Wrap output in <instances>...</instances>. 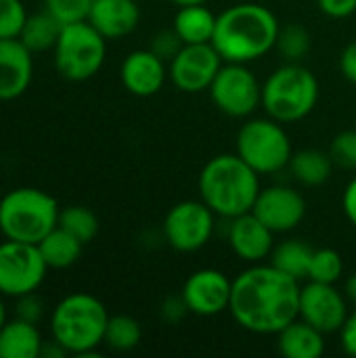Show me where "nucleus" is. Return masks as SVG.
<instances>
[{"instance_id": "obj_35", "label": "nucleus", "mask_w": 356, "mask_h": 358, "mask_svg": "<svg viewBox=\"0 0 356 358\" xmlns=\"http://www.w3.org/2000/svg\"><path fill=\"white\" fill-rule=\"evenodd\" d=\"M15 300H17V308H15V317H17V319L29 321V323H36V325L42 321L44 304H42V300L36 296V292L25 294V296H19V298H15Z\"/></svg>"}, {"instance_id": "obj_30", "label": "nucleus", "mask_w": 356, "mask_h": 358, "mask_svg": "<svg viewBox=\"0 0 356 358\" xmlns=\"http://www.w3.org/2000/svg\"><path fill=\"white\" fill-rule=\"evenodd\" d=\"M275 48L281 52V57L290 63H300V59L306 57V52L311 50V34L306 27L292 23L287 27L279 29L277 36V44Z\"/></svg>"}, {"instance_id": "obj_13", "label": "nucleus", "mask_w": 356, "mask_h": 358, "mask_svg": "<svg viewBox=\"0 0 356 358\" xmlns=\"http://www.w3.org/2000/svg\"><path fill=\"white\" fill-rule=\"evenodd\" d=\"M348 300L344 292H340L334 283H317L308 281L300 289V319L317 327L319 331L336 334L342 329L348 310Z\"/></svg>"}, {"instance_id": "obj_23", "label": "nucleus", "mask_w": 356, "mask_h": 358, "mask_svg": "<svg viewBox=\"0 0 356 358\" xmlns=\"http://www.w3.org/2000/svg\"><path fill=\"white\" fill-rule=\"evenodd\" d=\"M287 168H290L292 176L300 185H304V187H321L332 178L336 164H334L329 151L302 149V151H296L292 155V162H290Z\"/></svg>"}, {"instance_id": "obj_29", "label": "nucleus", "mask_w": 356, "mask_h": 358, "mask_svg": "<svg viewBox=\"0 0 356 358\" xmlns=\"http://www.w3.org/2000/svg\"><path fill=\"white\" fill-rule=\"evenodd\" d=\"M344 275V260L340 252L332 248H321L313 252L308 266V281L317 283H338Z\"/></svg>"}, {"instance_id": "obj_11", "label": "nucleus", "mask_w": 356, "mask_h": 358, "mask_svg": "<svg viewBox=\"0 0 356 358\" xmlns=\"http://www.w3.org/2000/svg\"><path fill=\"white\" fill-rule=\"evenodd\" d=\"M48 266L38 250V245L21 241L0 243V296L19 298L44 283Z\"/></svg>"}, {"instance_id": "obj_32", "label": "nucleus", "mask_w": 356, "mask_h": 358, "mask_svg": "<svg viewBox=\"0 0 356 358\" xmlns=\"http://www.w3.org/2000/svg\"><path fill=\"white\" fill-rule=\"evenodd\" d=\"M27 17L21 0H0V40L19 38Z\"/></svg>"}, {"instance_id": "obj_3", "label": "nucleus", "mask_w": 356, "mask_h": 358, "mask_svg": "<svg viewBox=\"0 0 356 358\" xmlns=\"http://www.w3.org/2000/svg\"><path fill=\"white\" fill-rule=\"evenodd\" d=\"M199 199L225 220L252 212L260 193V174L237 153L212 157L199 172Z\"/></svg>"}, {"instance_id": "obj_4", "label": "nucleus", "mask_w": 356, "mask_h": 358, "mask_svg": "<svg viewBox=\"0 0 356 358\" xmlns=\"http://www.w3.org/2000/svg\"><path fill=\"white\" fill-rule=\"evenodd\" d=\"M109 313L105 304L84 292L65 296L50 313V338L67 355L92 357L105 340Z\"/></svg>"}, {"instance_id": "obj_7", "label": "nucleus", "mask_w": 356, "mask_h": 358, "mask_svg": "<svg viewBox=\"0 0 356 358\" xmlns=\"http://www.w3.org/2000/svg\"><path fill=\"white\" fill-rule=\"evenodd\" d=\"M237 155L260 176L277 174L292 162L294 149L285 124L273 117H248L237 132Z\"/></svg>"}, {"instance_id": "obj_33", "label": "nucleus", "mask_w": 356, "mask_h": 358, "mask_svg": "<svg viewBox=\"0 0 356 358\" xmlns=\"http://www.w3.org/2000/svg\"><path fill=\"white\" fill-rule=\"evenodd\" d=\"M329 155L338 168L356 172V128L344 130L334 136L329 145Z\"/></svg>"}, {"instance_id": "obj_25", "label": "nucleus", "mask_w": 356, "mask_h": 358, "mask_svg": "<svg viewBox=\"0 0 356 358\" xmlns=\"http://www.w3.org/2000/svg\"><path fill=\"white\" fill-rule=\"evenodd\" d=\"M63 25L48 13V10H40L27 17V21L23 23V29L19 34V40L31 50V52H46L52 50L59 36H61Z\"/></svg>"}, {"instance_id": "obj_14", "label": "nucleus", "mask_w": 356, "mask_h": 358, "mask_svg": "<svg viewBox=\"0 0 356 358\" xmlns=\"http://www.w3.org/2000/svg\"><path fill=\"white\" fill-rule=\"evenodd\" d=\"M233 281L218 268H199L191 273L180 289L189 313L197 317H216L229 310Z\"/></svg>"}, {"instance_id": "obj_28", "label": "nucleus", "mask_w": 356, "mask_h": 358, "mask_svg": "<svg viewBox=\"0 0 356 358\" xmlns=\"http://www.w3.org/2000/svg\"><path fill=\"white\" fill-rule=\"evenodd\" d=\"M59 227L78 237L86 245L99 233V218L86 206H67L59 214Z\"/></svg>"}, {"instance_id": "obj_21", "label": "nucleus", "mask_w": 356, "mask_h": 358, "mask_svg": "<svg viewBox=\"0 0 356 358\" xmlns=\"http://www.w3.org/2000/svg\"><path fill=\"white\" fill-rule=\"evenodd\" d=\"M42 346L36 323L15 317L0 327V358H40Z\"/></svg>"}, {"instance_id": "obj_41", "label": "nucleus", "mask_w": 356, "mask_h": 358, "mask_svg": "<svg viewBox=\"0 0 356 358\" xmlns=\"http://www.w3.org/2000/svg\"><path fill=\"white\" fill-rule=\"evenodd\" d=\"M344 296H346V300H348V304L356 308V273H353L348 279H346V283H344Z\"/></svg>"}, {"instance_id": "obj_15", "label": "nucleus", "mask_w": 356, "mask_h": 358, "mask_svg": "<svg viewBox=\"0 0 356 358\" xmlns=\"http://www.w3.org/2000/svg\"><path fill=\"white\" fill-rule=\"evenodd\" d=\"M252 212L277 235L300 227L306 216V201L300 191L287 185H271L260 189Z\"/></svg>"}, {"instance_id": "obj_20", "label": "nucleus", "mask_w": 356, "mask_h": 358, "mask_svg": "<svg viewBox=\"0 0 356 358\" xmlns=\"http://www.w3.org/2000/svg\"><path fill=\"white\" fill-rule=\"evenodd\" d=\"M277 348L285 358H319L325 352V334L298 317L277 334Z\"/></svg>"}, {"instance_id": "obj_26", "label": "nucleus", "mask_w": 356, "mask_h": 358, "mask_svg": "<svg viewBox=\"0 0 356 358\" xmlns=\"http://www.w3.org/2000/svg\"><path fill=\"white\" fill-rule=\"evenodd\" d=\"M313 252L315 250L308 243H304L302 239H287V241L275 245L269 260L281 273H285L298 281H304V279H308V266H311Z\"/></svg>"}, {"instance_id": "obj_16", "label": "nucleus", "mask_w": 356, "mask_h": 358, "mask_svg": "<svg viewBox=\"0 0 356 358\" xmlns=\"http://www.w3.org/2000/svg\"><path fill=\"white\" fill-rule=\"evenodd\" d=\"M227 239L233 254L250 264L269 260L275 250V233L254 212L231 218Z\"/></svg>"}, {"instance_id": "obj_9", "label": "nucleus", "mask_w": 356, "mask_h": 358, "mask_svg": "<svg viewBox=\"0 0 356 358\" xmlns=\"http://www.w3.org/2000/svg\"><path fill=\"white\" fill-rule=\"evenodd\" d=\"M208 92L214 107L235 120H248L262 107V84L245 63H222Z\"/></svg>"}, {"instance_id": "obj_44", "label": "nucleus", "mask_w": 356, "mask_h": 358, "mask_svg": "<svg viewBox=\"0 0 356 358\" xmlns=\"http://www.w3.org/2000/svg\"><path fill=\"white\" fill-rule=\"evenodd\" d=\"M355 128H356V117H355Z\"/></svg>"}, {"instance_id": "obj_8", "label": "nucleus", "mask_w": 356, "mask_h": 358, "mask_svg": "<svg viewBox=\"0 0 356 358\" xmlns=\"http://www.w3.org/2000/svg\"><path fill=\"white\" fill-rule=\"evenodd\" d=\"M107 57V38L88 21L63 25L52 48L57 71L69 82H84L97 76Z\"/></svg>"}, {"instance_id": "obj_36", "label": "nucleus", "mask_w": 356, "mask_h": 358, "mask_svg": "<svg viewBox=\"0 0 356 358\" xmlns=\"http://www.w3.org/2000/svg\"><path fill=\"white\" fill-rule=\"evenodd\" d=\"M159 313H162V319H164L166 323L176 325V323H180V321L189 315V306H187L185 298L178 294V296H170V298H166V300L162 302Z\"/></svg>"}, {"instance_id": "obj_12", "label": "nucleus", "mask_w": 356, "mask_h": 358, "mask_svg": "<svg viewBox=\"0 0 356 358\" xmlns=\"http://www.w3.org/2000/svg\"><path fill=\"white\" fill-rule=\"evenodd\" d=\"M222 63L225 61L212 42L183 44L176 57L168 63V76L178 90L197 94L212 86Z\"/></svg>"}, {"instance_id": "obj_24", "label": "nucleus", "mask_w": 356, "mask_h": 358, "mask_svg": "<svg viewBox=\"0 0 356 358\" xmlns=\"http://www.w3.org/2000/svg\"><path fill=\"white\" fill-rule=\"evenodd\" d=\"M82 248H84V243L78 237H73L71 233H67L65 229H61L59 224L38 243V250H40L46 266L55 268V271L73 266L82 256Z\"/></svg>"}, {"instance_id": "obj_19", "label": "nucleus", "mask_w": 356, "mask_h": 358, "mask_svg": "<svg viewBox=\"0 0 356 358\" xmlns=\"http://www.w3.org/2000/svg\"><path fill=\"white\" fill-rule=\"evenodd\" d=\"M141 8L136 0H92L88 23L107 40H118L136 29Z\"/></svg>"}, {"instance_id": "obj_2", "label": "nucleus", "mask_w": 356, "mask_h": 358, "mask_svg": "<svg viewBox=\"0 0 356 358\" xmlns=\"http://www.w3.org/2000/svg\"><path fill=\"white\" fill-rule=\"evenodd\" d=\"M279 21L271 8L256 2L233 4L216 15L214 48L225 63H252L269 55L279 36Z\"/></svg>"}, {"instance_id": "obj_1", "label": "nucleus", "mask_w": 356, "mask_h": 358, "mask_svg": "<svg viewBox=\"0 0 356 358\" xmlns=\"http://www.w3.org/2000/svg\"><path fill=\"white\" fill-rule=\"evenodd\" d=\"M302 281L281 273L271 262L252 264L233 279L229 313L245 331L277 336L300 315Z\"/></svg>"}, {"instance_id": "obj_31", "label": "nucleus", "mask_w": 356, "mask_h": 358, "mask_svg": "<svg viewBox=\"0 0 356 358\" xmlns=\"http://www.w3.org/2000/svg\"><path fill=\"white\" fill-rule=\"evenodd\" d=\"M92 0H44V10H48L61 25L88 21Z\"/></svg>"}, {"instance_id": "obj_37", "label": "nucleus", "mask_w": 356, "mask_h": 358, "mask_svg": "<svg viewBox=\"0 0 356 358\" xmlns=\"http://www.w3.org/2000/svg\"><path fill=\"white\" fill-rule=\"evenodd\" d=\"M317 6L332 19H346L356 13V0H317Z\"/></svg>"}, {"instance_id": "obj_43", "label": "nucleus", "mask_w": 356, "mask_h": 358, "mask_svg": "<svg viewBox=\"0 0 356 358\" xmlns=\"http://www.w3.org/2000/svg\"><path fill=\"white\" fill-rule=\"evenodd\" d=\"M6 321H8V317H6V306H4V302H2V296H0V327H2Z\"/></svg>"}, {"instance_id": "obj_18", "label": "nucleus", "mask_w": 356, "mask_h": 358, "mask_svg": "<svg viewBox=\"0 0 356 358\" xmlns=\"http://www.w3.org/2000/svg\"><path fill=\"white\" fill-rule=\"evenodd\" d=\"M34 52L19 40H0V101H15L31 84Z\"/></svg>"}, {"instance_id": "obj_34", "label": "nucleus", "mask_w": 356, "mask_h": 358, "mask_svg": "<svg viewBox=\"0 0 356 358\" xmlns=\"http://www.w3.org/2000/svg\"><path fill=\"white\" fill-rule=\"evenodd\" d=\"M149 48H151L157 57H162L166 63H170V61L176 57V52L183 48V40L178 38V34H176L174 29H162V31H157V34L151 38Z\"/></svg>"}, {"instance_id": "obj_39", "label": "nucleus", "mask_w": 356, "mask_h": 358, "mask_svg": "<svg viewBox=\"0 0 356 358\" xmlns=\"http://www.w3.org/2000/svg\"><path fill=\"white\" fill-rule=\"evenodd\" d=\"M340 71L350 84H356V40H353L342 50V55H340Z\"/></svg>"}, {"instance_id": "obj_40", "label": "nucleus", "mask_w": 356, "mask_h": 358, "mask_svg": "<svg viewBox=\"0 0 356 358\" xmlns=\"http://www.w3.org/2000/svg\"><path fill=\"white\" fill-rule=\"evenodd\" d=\"M342 208H344V216L348 218V222L356 229V176L346 185V189H344Z\"/></svg>"}, {"instance_id": "obj_27", "label": "nucleus", "mask_w": 356, "mask_h": 358, "mask_svg": "<svg viewBox=\"0 0 356 358\" xmlns=\"http://www.w3.org/2000/svg\"><path fill=\"white\" fill-rule=\"evenodd\" d=\"M141 340H143V329L134 317H128V315L109 317V323L105 329V340H103V344L109 350L130 352L141 344Z\"/></svg>"}, {"instance_id": "obj_5", "label": "nucleus", "mask_w": 356, "mask_h": 358, "mask_svg": "<svg viewBox=\"0 0 356 358\" xmlns=\"http://www.w3.org/2000/svg\"><path fill=\"white\" fill-rule=\"evenodd\" d=\"M59 214L52 195L36 187H19L0 199V233L4 239L38 245L59 224Z\"/></svg>"}, {"instance_id": "obj_17", "label": "nucleus", "mask_w": 356, "mask_h": 358, "mask_svg": "<svg viewBox=\"0 0 356 358\" xmlns=\"http://www.w3.org/2000/svg\"><path fill=\"white\" fill-rule=\"evenodd\" d=\"M168 78V65L151 48L132 50L126 55L120 67V80L124 88L141 99L157 94Z\"/></svg>"}, {"instance_id": "obj_10", "label": "nucleus", "mask_w": 356, "mask_h": 358, "mask_svg": "<svg viewBox=\"0 0 356 358\" xmlns=\"http://www.w3.org/2000/svg\"><path fill=\"white\" fill-rule=\"evenodd\" d=\"M216 218L218 216L201 199L180 201L172 206L164 218V241L180 254H193L210 243Z\"/></svg>"}, {"instance_id": "obj_22", "label": "nucleus", "mask_w": 356, "mask_h": 358, "mask_svg": "<svg viewBox=\"0 0 356 358\" xmlns=\"http://www.w3.org/2000/svg\"><path fill=\"white\" fill-rule=\"evenodd\" d=\"M172 29L178 34L183 44H208L216 31V15L206 4L178 6Z\"/></svg>"}, {"instance_id": "obj_42", "label": "nucleus", "mask_w": 356, "mask_h": 358, "mask_svg": "<svg viewBox=\"0 0 356 358\" xmlns=\"http://www.w3.org/2000/svg\"><path fill=\"white\" fill-rule=\"evenodd\" d=\"M174 2L176 6H187V4H206L208 0H170Z\"/></svg>"}, {"instance_id": "obj_6", "label": "nucleus", "mask_w": 356, "mask_h": 358, "mask_svg": "<svg viewBox=\"0 0 356 358\" xmlns=\"http://www.w3.org/2000/svg\"><path fill=\"white\" fill-rule=\"evenodd\" d=\"M319 101L317 76L300 65L285 63L277 67L262 84V109L281 124H294L313 113Z\"/></svg>"}, {"instance_id": "obj_38", "label": "nucleus", "mask_w": 356, "mask_h": 358, "mask_svg": "<svg viewBox=\"0 0 356 358\" xmlns=\"http://www.w3.org/2000/svg\"><path fill=\"white\" fill-rule=\"evenodd\" d=\"M338 334H340V342H342L344 352L348 357L356 358V308L346 317V321Z\"/></svg>"}]
</instances>
